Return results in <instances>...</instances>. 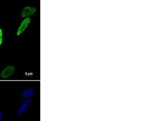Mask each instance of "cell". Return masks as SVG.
<instances>
[{
    "mask_svg": "<svg viewBox=\"0 0 161 121\" xmlns=\"http://www.w3.org/2000/svg\"><path fill=\"white\" fill-rule=\"evenodd\" d=\"M31 22L30 18H24L21 22L20 25L17 30L16 34L18 36H20L26 30Z\"/></svg>",
    "mask_w": 161,
    "mask_h": 121,
    "instance_id": "obj_1",
    "label": "cell"
},
{
    "mask_svg": "<svg viewBox=\"0 0 161 121\" xmlns=\"http://www.w3.org/2000/svg\"><path fill=\"white\" fill-rule=\"evenodd\" d=\"M36 8L34 7L31 6H26L24 7L21 11V16L23 18H30V16L34 15L36 12Z\"/></svg>",
    "mask_w": 161,
    "mask_h": 121,
    "instance_id": "obj_2",
    "label": "cell"
},
{
    "mask_svg": "<svg viewBox=\"0 0 161 121\" xmlns=\"http://www.w3.org/2000/svg\"><path fill=\"white\" fill-rule=\"evenodd\" d=\"M15 71V67L13 66L9 65L6 67L1 73V76L2 78L7 79L13 76Z\"/></svg>",
    "mask_w": 161,
    "mask_h": 121,
    "instance_id": "obj_3",
    "label": "cell"
},
{
    "mask_svg": "<svg viewBox=\"0 0 161 121\" xmlns=\"http://www.w3.org/2000/svg\"><path fill=\"white\" fill-rule=\"evenodd\" d=\"M30 104H31V100L30 99H26L21 105L18 110V113L19 115L22 114L28 108Z\"/></svg>",
    "mask_w": 161,
    "mask_h": 121,
    "instance_id": "obj_4",
    "label": "cell"
},
{
    "mask_svg": "<svg viewBox=\"0 0 161 121\" xmlns=\"http://www.w3.org/2000/svg\"><path fill=\"white\" fill-rule=\"evenodd\" d=\"M35 90L33 88H25L23 90L21 93V96L23 98L25 99H28L33 95L34 93Z\"/></svg>",
    "mask_w": 161,
    "mask_h": 121,
    "instance_id": "obj_5",
    "label": "cell"
},
{
    "mask_svg": "<svg viewBox=\"0 0 161 121\" xmlns=\"http://www.w3.org/2000/svg\"><path fill=\"white\" fill-rule=\"evenodd\" d=\"M2 36H3V31L2 29L0 28V46L2 45Z\"/></svg>",
    "mask_w": 161,
    "mask_h": 121,
    "instance_id": "obj_6",
    "label": "cell"
},
{
    "mask_svg": "<svg viewBox=\"0 0 161 121\" xmlns=\"http://www.w3.org/2000/svg\"><path fill=\"white\" fill-rule=\"evenodd\" d=\"M0 121H2V113L1 110H0Z\"/></svg>",
    "mask_w": 161,
    "mask_h": 121,
    "instance_id": "obj_7",
    "label": "cell"
}]
</instances>
